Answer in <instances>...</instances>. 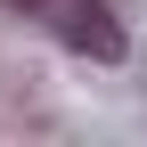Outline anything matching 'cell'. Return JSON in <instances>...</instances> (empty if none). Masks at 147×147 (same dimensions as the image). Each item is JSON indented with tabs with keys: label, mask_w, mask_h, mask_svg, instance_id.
Here are the masks:
<instances>
[{
	"label": "cell",
	"mask_w": 147,
	"mask_h": 147,
	"mask_svg": "<svg viewBox=\"0 0 147 147\" xmlns=\"http://www.w3.org/2000/svg\"><path fill=\"white\" fill-rule=\"evenodd\" d=\"M8 8L41 16V25L57 33L65 49H90V57H123V25H115V8H106V0H8Z\"/></svg>",
	"instance_id": "1"
}]
</instances>
